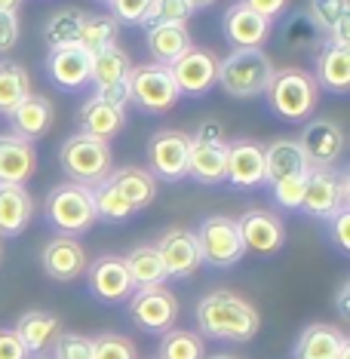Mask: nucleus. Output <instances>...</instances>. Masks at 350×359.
Masks as SVG:
<instances>
[{
  "label": "nucleus",
  "mask_w": 350,
  "mask_h": 359,
  "mask_svg": "<svg viewBox=\"0 0 350 359\" xmlns=\"http://www.w3.org/2000/svg\"><path fill=\"white\" fill-rule=\"evenodd\" d=\"M197 325L203 332L200 338L246 344L262 329V313L252 301L237 295V292L218 289L197 301Z\"/></svg>",
  "instance_id": "f257e3e1"
},
{
  "label": "nucleus",
  "mask_w": 350,
  "mask_h": 359,
  "mask_svg": "<svg viewBox=\"0 0 350 359\" xmlns=\"http://www.w3.org/2000/svg\"><path fill=\"white\" fill-rule=\"evenodd\" d=\"M267 108L286 123H304L320 104V86L304 68H274V77L264 89Z\"/></svg>",
  "instance_id": "f03ea898"
},
{
  "label": "nucleus",
  "mask_w": 350,
  "mask_h": 359,
  "mask_svg": "<svg viewBox=\"0 0 350 359\" xmlns=\"http://www.w3.org/2000/svg\"><path fill=\"white\" fill-rule=\"evenodd\" d=\"M274 77V62L264 50H231L218 59V86L231 99H255L264 95Z\"/></svg>",
  "instance_id": "7ed1b4c3"
},
{
  "label": "nucleus",
  "mask_w": 350,
  "mask_h": 359,
  "mask_svg": "<svg viewBox=\"0 0 350 359\" xmlns=\"http://www.w3.org/2000/svg\"><path fill=\"white\" fill-rule=\"evenodd\" d=\"M59 163H62L65 178H68L71 184L95 187L111 175L114 154H111L108 142H99V138L74 133L71 138H65V144L59 151Z\"/></svg>",
  "instance_id": "20e7f679"
},
{
  "label": "nucleus",
  "mask_w": 350,
  "mask_h": 359,
  "mask_svg": "<svg viewBox=\"0 0 350 359\" xmlns=\"http://www.w3.org/2000/svg\"><path fill=\"white\" fill-rule=\"evenodd\" d=\"M46 222H50L62 236H80L89 227H95L99 215H95V203H93V187L83 184H55L46 194Z\"/></svg>",
  "instance_id": "39448f33"
},
{
  "label": "nucleus",
  "mask_w": 350,
  "mask_h": 359,
  "mask_svg": "<svg viewBox=\"0 0 350 359\" xmlns=\"http://www.w3.org/2000/svg\"><path fill=\"white\" fill-rule=\"evenodd\" d=\"M350 206V175L347 169L329 166V169H311L304 184V197H301V212L307 218H320L329 222L341 209Z\"/></svg>",
  "instance_id": "423d86ee"
},
{
  "label": "nucleus",
  "mask_w": 350,
  "mask_h": 359,
  "mask_svg": "<svg viewBox=\"0 0 350 359\" xmlns=\"http://www.w3.org/2000/svg\"><path fill=\"white\" fill-rule=\"evenodd\" d=\"M227 160V135L218 120H203L188 144V178L200 184H222Z\"/></svg>",
  "instance_id": "0eeeda50"
},
{
  "label": "nucleus",
  "mask_w": 350,
  "mask_h": 359,
  "mask_svg": "<svg viewBox=\"0 0 350 359\" xmlns=\"http://www.w3.org/2000/svg\"><path fill=\"white\" fill-rule=\"evenodd\" d=\"M178 89L175 80L169 74L166 65L157 62H144V65H133L129 71V102L144 114H169L178 104Z\"/></svg>",
  "instance_id": "6e6552de"
},
{
  "label": "nucleus",
  "mask_w": 350,
  "mask_h": 359,
  "mask_svg": "<svg viewBox=\"0 0 350 359\" xmlns=\"http://www.w3.org/2000/svg\"><path fill=\"white\" fill-rule=\"evenodd\" d=\"M194 236H197L200 261L215 267V271H227V267H234L246 255L240 231H237V218L209 215V218H203V224L194 231Z\"/></svg>",
  "instance_id": "1a4fd4ad"
},
{
  "label": "nucleus",
  "mask_w": 350,
  "mask_h": 359,
  "mask_svg": "<svg viewBox=\"0 0 350 359\" xmlns=\"http://www.w3.org/2000/svg\"><path fill=\"white\" fill-rule=\"evenodd\" d=\"M129 304V320H133L142 332L151 334H166L175 329L178 320V298L166 285H151V289H135L126 298Z\"/></svg>",
  "instance_id": "9d476101"
},
{
  "label": "nucleus",
  "mask_w": 350,
  "mask_h": 359,
  "mask_svg": "<svg viewBox=\"0 0 350 359\" xmlns=\"http://www.w3.org/2000/svg\"><path fill=\"white\" fill-rule=\"evenodd\" d=\"M169 74L175 80L178 95H184V99H203L218 83V55L213 50H203V46H191L182 59H175L169 65Z\"/></svg>",
  "instance_id": "9b49d317"
},
{
  "label": "nucleus",
  "mask_w": 350,
  "mask_h": 359,
  "mask_svg": "<svg viewBox=\"0 0 350 359\" xmlns=\"http://www.w3.org/2000/svg\"><path fill=\"white\" fill-rule=\"evenodd\" d=\"M188 144L191 135L182 129H160L148 142V172L163 182H182L188 178Z\"/></svg>",
  "instance_id": "f8f14e48"
},
{
  "label": "nucleus",
  "mask_w": 350,
  "mask_h": 359,
  "mask_svg": "<svg viewBox=\"0 0 350 359\" xmlns=\"http://www.w3.org/2000/svg\"><path fill=\"white\" fill-rule=\"evenodd\" d=\"M298 148L304 154L311 169H329V166H335L341 160V154H344V129L329 117H316L301 129Z\"/></svg>",
  "instance_id": "ddd939ff"
},
{
  "label": "nucleus",
  "mask_w": 350,
  "mask_h": 359,
  "mask_svg": "<svg viewBox=\"0 0 350 359\" xmlns=\"http://www.w3.org/2000/svg\"><path fill=\"white\" fill-rule=\"evenodd\" d=\"M237 231H240L243 249L255 252V255L267 258L286 246V224L271 209H246L237 218Z\"/></svg>",
  "instance_id": "4468645a"
},
{
  "label": "nucleus",
  "mask_w": 350,
  "mask_h": 359,
  "mask_svg": "<svg viewBox=\"0 0 350 359\" xmlns=\"http://www.w3.org/2000/svg\"><path fill=\"white\" fill-rule=\"evenodd\" d=\"M154 249L160 252V261L166 267L169 280H191L203 267L197 236L188 227H169V231H163L160 240L154 243Z\"/></svg>",
  "instance_id": "2eb2a0df"
},
{
  "label": "nucleus",
  "mask_w": 350,
  "mask_h": 359,
  "mask_svg": "<svg viewBox=\"0 0 350 359\" xmlns=\"http://www.w3.org/2000/svg\"><path fill=\"white\" fill-rule=\"evenodd\" d=\"M86 285L89 295L105 304H120L135 292L123 255H99L93 264H86Z\"/></svg>",
  "instance_id": "dca6fc26"
},
{
  "label": "nucleus",
  "mask_w": 350,
  "mask_h": 359,
  "mask_svg": "<svg viewBox=\"0 0 350 359\" xmlns=\"http://www.w3.org/2000/svg\"><path fill=\"white\" fill-rule=\"evenodd\" d=\"M224 182L252 191L264 184V144L255 138H234L227 142V160H224Z\"/></svg>",
  "instance_id": "f3484780"
},
{
  "label": "nucleus",
  "mask_w": 350,
  "mask_h": 359,
  "mask_svg": "<svg viewBox=\"0 0 350 359\" xmlns=\"http://www.w3.org/2000/svg\"><path fill=\"white\" fill-rule=\"evenodd\" d=\"M40 267L55 283H74L86 273V249L77 236H53L40 249Z\"/></svg>",
  "instance_id": "a211bd4d"
},
{
  "label": "nucleus",
  "mask_w": 350,
  "mask_h": 359,
  "mask_svg": "<svg viewBox=\"0 0 350 359\" xmlns=\"http://www.w3.org/2000/svg\"><path fill=\"white\" fill-rule=\"evenodd\" d=\"M89 65H93V53H86L83 46H55L46 53V77L62 93H80L89 83Z\"/></svg>",
  "instance_id": "6ab92c4d"
},
{
  "label": "nucleus",
  "mask_w": 350,
  "mask_h": 359,
  "mask_svg": "<svg viewBox=\"0 0 350 359\" xmlns=\"http://www.w3.org/2000/svg\"><path fill=\"white\" fill-rule=\"evenodd\" d=\"M224 40L231 43V50H264V43L271 40L274 25L262 19L258 13H252L249 6H243L240 0H234L224 13Z\"/></svg>",
  "instance_id": "aec40b11"
},
{
  "label": "nucleus",
  "mask_w": 350,
  "mask_h": 359,
  "mask_svg": "<svg viewBox=\"0 0 350 359\" xmlns=\"http://www.w3.org/2000/svg\"><path fill=\"white\" fill-rule=\"evenodd\" d=\"M314 80L329 95L350 93V46L323 40V46L314 55Z\"/></svg>",
  "instance_id": "412c9836"
},
{
  "label": "nucleus",
  "mask_w": 350,
  "mask_h": 359,
  "mask_svg": "<svg viewBox=\"0 0 350 359\" xmlns=\"http://www.w3.org/2000/svg\"><path fill=\"white\" fill-rule=\"evenodd\" d=\"M13 332L19 334V341L25 344L31 356H43V353H50L53 344L59 341L62 323L50 310H25V313L15 320Z\"/></svg>",
  "instance_id": "4be33fe9"
},
{
  "label": "nucleus",
  "mask_w": 350,
  "mask_h": 359,
  "mask_svg": "<svg viewBox=\"0 0 350 359\" xmlns=\"http://www.w3.org/2000/svg\"><path fill=\"white\" fill-rule=\"evenodd\" d=\"M37 169V151L31 142H22L13 133L0 135V184H22Z\"/></svg>",
  "instance_id": "5701e85b"
},
{
  "label": "nucleus",
  "mask_w": 350,
  "mask_h": 359,
  "mask_svg": "<svg viewBox=\"0 0 350 359\" xmlns=\"http://www.w3.org/2000/svg\"><path fill=\"white\" fill-rule=\"evenodd\" d=\"M77 123H80V133L83 135L99 138V142H111V138L120 135V129L126 126V111L102 102L99 95H89L77 111Z\"/></svg>",
  "instance_id": "b1692460"
},
{
  "label": "nucleus",
  "mask_w": 350,
  "mask_h": 359,
  "mask_svg": "<svg viewBox=\"0 0 350 359\" xmlns=\"http://www.w3.org/2000/svg\"><path fill=\"white\" fill-rule=\"evenodd\" d=\"M6 120H10V129H13L15 138L34 144L37 138H43L53 126V102L46 99V95L31 93Z\"/></svg>",
  "instance_id": "393cba45"
},
{
  "label": "nucleus",
  "mask_w": 350,
  "mask_h": 359,
  "mask_svg": "<svg viewBox=\"0 0 350 359\" xmlns=\"http://www.w3.org/2000/svg\"><path fill=\"white\" fill-rule=\"evenodd\" d=\"M347 341L350 338L338 325L311 323L307 329H301L295 350H292V359H335Z\"/></svg>",
  "instance_id": "a878e982"
},
{
  "label": "nucleus",
  "mask_w": 350,
  "mask_h": 359,
  "mask_svg": "<svg viewBox=\"0 0 350 359\" xmlns=\"http://www.w3.org/2000/svg\"><path fill=\"white\" fill-rule=\"evenodd\" d=\"M311 172L304 154H301L295 138H274L271 144H264V182L276 184L283 178L304 175Z\"/></svg>",
  "instance_id": "bb28decb"
},
{
  "label": "nucleus",
  "mask_w": 350,
  "mask_h": 359,
  "mask_svg": "<svg viewBox=\"0 0 350 359\" xmlns=\"http://www.w3.org/2000/svg\"><path fill=\"white\" fill-rule=\"evenodd\" d=\"M34 218V200L22 184H0V240L19 236Z\"/></svg>",
  "instance_id": "cd10ccee"
},
{
  "label": "nucleus",
  "mask_w": 350,
  "mask_h": 359,
  "mask_svg": "<svg viewBox=\"0 0 350 359\" xmlns=\"http://www.w3.org/2000/svg\"><path fill=\"white\" fill-rule=\"evenodd\" d=\"M111 187H117L123 194V200L133 206L135 212L148 209L154 197H157V178H154L148 169L142 166H120V169H111V175L105 178Z\"/></svg>",
  "instance_id": "c85d7f7f"
},
{
  "label": "nucleus",
  "mask_w": 350,
  "mask_h": 359,
  "mask_svg": "<svg viewBox=\"0 0 350 359\" xmlns=\"http://www.w3.org/2000/svg\"><path fill=\"white\" fill-rule=\"evenodd\" d=\"M129 71H133L129 53L120 43H111V46H105V50L93 53V65H89V83L95 86V93H102V89L126 83Z\"/></svg>",
  "instance_id": "c756f323"
},
{
  "label": "nucleus",
  "mask_w": 350,
  "mask_h": 359,
  "mask_svg": "<svg viewBox=\"0 0 350 359\" xmlns=\"http://www.w3.org/2000/svg\"><path fill=\"white\" fill-rule=\"evenodd\" d=\"M144 43H148V53L154 55V62L169 68L175 59H182L191 50L194 40L188 25H151L148 34H144Z\"/></svg>",
  "instance_id": "7c9ffc66"
},
{
  "label": "nucleus",
  "mask_w": 350,
  "mask_h": 359,
  "mask_svg": "<svg viewBox=\"0 0 350 359\" xmlns=\"http://www.w3.org/2000/svg\"><path fill=\"white\" fill-rule=\"evenodd\" d=\"M126 261V271H129V280H133V289H151V285H163L169 280L166 276V267L160 261V252L144 243V246H135Z\"/></svg>",
  "instance_id": "2f4dec72"
},
{
  "label": "nucleus",
  "mask_w": 350,
  "mask_h": 359,
  "mask_svg": "<svg viewBox=\"0 0 350 359\" xmlns=\"http://www.w3.org/2000/svg\"><path fill=\"white\" fill-rule=\"evenodd\" d=\"M28 95H31V77L25 65H19L15 59H0V114L10 117Z\"/></svg>",
  "instance_id": "473e14b6"
},
{
  "label": "nucleus",
  "mask_w": 350,
  "mask_h": 359,
  "mask_svg": "<svg viewBox=\"0 0 350 359\" xmlns=\"http://www.w3.org/2000/svg\"><path fill=\"white\" fill-rule=\"evenodd\" d=\"M120 37V25L117 19L108 13H83L80 22V34H77V46H83L86 53H99L105 46L117 43Z\"/></svg>",
  "instance_id": "72a5a7b5"
},
{
  "label": "nucleus",
  "mask_w": 350,
  "mask_h": 359,
  "mask_svg": "<svg viewBox=\"0 0 350 359\" xmlns=\"http://www.w3.org/2000/svg\"><path fill=\"white\" fill-rule=\"evenodd\" d=\"M304 13L325 40L335 34L338 28L350 25V0H311Z\"/></svg>",
  "instance_id": "f704fd0d"
},
{
  "label": "nucleus",
  "mask_w": 350,
  "mask_h": 359,
  "mask_svg": "<svg viewBox=\"0 0 350 359\" xmlns=\"http://www.w3.org/2000/svg\"><path fill=\"white\" fill-rule=\"evenodd\" d=\"M157 359H206V344L197 332L188 329H169L160 338Z\"/></svg>",
  "instance_id": "c9c22d12"
},
{
  "label": "nucleus",
  "mask_w": 350,
  "mask_h": 359,
  "mask_svg": "<svg viewBox=\"0 0 350 359\" xmlns=\"http://www.w3.org/2000/svg\"><path fill=\"white\" fill-rule=\"evenodd\" d=\"M80 22H83V10H77V6H65V10L53 13L50 22H46V28H43L46 46H50V50H55V46H71V43H77Z\"/></svg>",
  "instance_id": "e433bc0d"
},
{
  "label": "nucleus",
  "mask_w": 350,
  "mask_h": 359,
  "mask_svg": "<svg viewBox=\"0 0 350 359\" xmlns=\"http://www.w3.org/2000/svg\"><path fill=\"white\" fill-rule=\"evenodd\" d=\"M93 203H95V215H99V222H108V224L129 222V218L135 215V209L123 200V194H120L117 187H111L108 182L93 187Z\"/></svg>",
  "instance_id": "4c0bfd02"
},
{
  "label": "nucleus",
  "mask_w": 350,
  "mask_h": 359,
  "mask_svg": "<svg viewBox=\"0 0 350 359\" xmlns=\"http://www.w3.org/2000/svg\"><path fill=\"white\" fill-rule=\"evenodd\" d=\"M323 34L316 31V25L307 19V13H292L286 19V28H283V43L286 50L292 53H301V50H320L323 46Z\"/></svg>",
  "instance_id": "58836bf2"
},
{
  "label": "nucleus",
  "mask_w": 350,
  "mask_h": 359,
  "mask_svg": "<svg viewBox=\"0 0 350 359\" xmlns=\"http://www.w3.org/2000/svg\"><path fill=\"white\" fill-rule=\"evenodd\" d=\"M194 15V6L188 0H151L148 15H144L142 25H188Z\"/></svg>",
  "instance_id": "ea45409f"
},
{
  "label": "nucleus",
  "mask_w": 350,
  "mask_h": 359,
  "mask_svg": "<svg viewBox=\"0 0 350 359\" xmlns=\"http://www.w3.org/2000/svg\"><path fill=\"white\" fill-rule=\"evenodd\" d=\"M93 347V359H138L135 344L120 332H102L95 338H89Z\"/></svg>",
  "instance_id": "a19ab883"
},
{
  "label": "nucleus",
  "mask_w": 350,
  "mask_h": 359,
  "mask_svg": "<svg viewBox=\"0 0 350 359\" xmlns=\"http://www.w3.org/2000/svg\"><path fill=\"white\" fill-rule=\"evenodd\" d=\"M53 359H93L89 338L77 332H62L59 341L53 344Z\"/></svg>",
  "instance_id": "79ce46f5"
},
{
  "label": "nucleus",
  "mask_w": 350,
  "mask_h": 359,
  "mask_svg": "<svg viewBox=\"0 0 350 359\" xmlns=\"http://www.w3.org/2000/svg\"><path fill=\"white\" fill-rule=\"evenodd\" d=\"M304 184H307V172H304V175L283 178V182L271 184V187H274L276 206H283V209H298V206H301V197H304Z\"/></svg>",
  "instance_id": "37998d69"
},
{
  "label": "nucleus",
  "mask_w": 350,
  "mask_h": 359,
  "mask_svg": "<svg viewBox=\"0 0 350 359\" xmlns=\"http://www.w3.org/2000/svg\"><path fill=\"white\" fill-rule=\"evenodd\" d=\"M151 0H111V15L117 25H142L148 15Z\"/></svg>",
  "instance_id": "c03bdc74"
},
{
  "label": "nucleus",
  "mask_w": 350,
  "mask_h": 359,
  "mask_svg": "<svg viewBox=\"0 0 350 359\" xmlns=\"http://www.w3.org/2000/svg\"><path fill=\"white\" fill-rule=\"evenodd\" d=\"M329 240L341 255H350V209H341L338 215H332L329 222Z\"/></svg>",
  "instance_id": "a18cd8bd"
},
{
  "label": "nucleus",
  "mask_w": 350,
  "mask_h": 359,
  "mask_svg": "<svg viewBox=\"0 0 350 359\" xmlns=\"http://www.w3.org/2000/svg\"><path fill=\"white\" fill-rule=\"evenodd\" d=\"M243 6H249L252 13H258L262 19H267L274 25L276 19H283V15L289 13V4L292 0H240Z\"/></svg>",
  "instance_id": "49530a36"
},
{
  "label": "nucleus",
  "mask_w": 350,
  "mask_h": 359,
  "mask_svg": "<svg viewBox=\"0 0 350 359\" xmlns=\"http://www.w3.org/2000/svg\"><path fill=\"white\" fill-rule=\"evenodd\" d=\"M0 359H31V353L13 329H0Z\"/></svg>",
  "instance_id": "de8ad7c7"
},
{
  "label": "nucleus",
  "mask_w": 350,
  "mask_h": 359,
  "mask_svg": "<svg viewBox=\"0 0 350 359\" xmlns=\"http://www.w3.org/2000/svg\"><path fill=\"white\" fill-rule=\"evenodd\" d=\"M19 15H6L0 13V53H10L19 43Z\"/></svg>",
  "instance_id": "09e8293b"
},
{
  "label": "nucleus",
  "mask_w": 350,
  "mask_h": 359,
  "mask_svg": "<svg viewBox=\"0 0 350 359\" xmlns=\"http://www.w3.org/2000/svg\"><path fill=\"white\" fill-rule=\"evenodd\" d=\"M335 310H338V316L344 323L350 320V283H341V289L335 295Z\"/></svg>",
  "instance_id": "8fccbe9b"
},
{
  "label": "nucleus",
  "mask_w": 350,
  "mask_h": 359,
  "mask_svg": "<svg viewBox=\"0 0 350 359\" xmlns=\"http://www.w3.org/2000/svg\"><path fill=\"white\" fill-rule=\"evenodd\" d=\"M22 4H25V0H0V13H6V15H19Z\"/></svg>",
  "instance_id": "3c124183"
},
{
  "label": "nucleus",
  "mask_w": 350,
  "mask_h": 359,
  "mask_svg": "<svg viewBox=\"0 0 350 359\" xmlns=\"http://www.w3.org/2000/svg\"><path fill=\"white\" fill-rule=\"evenodd\" d=\"M188 4L194 6V13H197V10H209V6H215L218 0H188Z\"/></svg>",
  "instance_id": "603ef678"
},
{
  "label": "nucleus",
  "mask_w": 350,
  "mask_h": 359,
  "mask_svg": "<svg viewBox=\"0 0 350 359\" xmlns=\"http://www.w3.org/2000/svg\"><path fill=\"white\" fill-rule=\"evenodd\" d=\"M335 359H350V341H347V344H344V347H341V353H338Z\"/></svg>",
  "instance_id": "864d4df0"
},
{
  "label": "nucleus",
  "mask_w": 350,
  "mask_h": 359,
  "mask_svg": "<svg viewBox=\"0 0 350 359\" xmlns=\"http://www.w3.org/2000/svg\"><path fill=\"white\" fill-rule=\"evenodd\" d=\"M209 359H237V356H227V353H218V356H209Z\"/></svg>",
  "instance_id": "5fc2aeb1"
},
{
  "label": "nucleus",
  "mask_w": 350,
  "mask_h": 359,
  "mask_svg": "<svg viewBox=\"0 0 350 359\" xmlns=\"http://www.w3.org/2000/svg\"><path fill=\"white\" fill-rule=\"evenodd\" d=\"M95 4H102V6H111V0H95Z\"/></svg>",
  "instance_id": "6e6d98bb"
},
{
  "label": "nucleus",
  "mask_w": 350,
  "mask_h": 359,
  "mask_svg": "<svg viewBox=\"0 0 350 359\" xmlns=\"http://www.w3.org/2000/svg\"><path fill=\"white\" fill-rule=\"evenodd\" d=\"M34 359H53V356H34Z\"/></svg>",
  "instance_id": "4d7b16f0"
},
{
  "label": "nucleus",
  "mask_w": 350,
  "mask_h": 359,
  "mask_svg": "<svg viewBox=\"0 0 350 359\" xmlns=\"http://www.w3.org/2000/svg\"><path fill=\"white\" fill-rule=\"evenodd\" d=\"M0 252H4V246H0Z\"/></svg>",
  "instance_id": "13d9d810"
}]
</instances>
